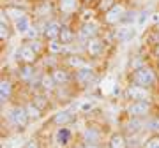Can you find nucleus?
Wrapping results in <instances>:
<instances>
[{
  "instance_id": "obj_24",
  "label": "nucleus",
  "mask_w": 159,
  "mask_h": 148,
  "mask_svg": "<svg viewBox=\"0 0 159 148\" xmlns=\"http://www.w3.org/2000/svg\"><path fill=\"white\" fill-rule=\"evenodd\" d=\"M50 11H51V6H50V2H48V0H41L39 6H37V9H35V12H37L39 16H46Z\"/></svg>"
},
{
  "instance_id": "obj_25",
  "label": "nucleus",
  "mask_w": 159,
  "mask_h": 148,
  "mask_svg": "<svg viewBox=\"0 0 159 148\" xmlns=\"http://www.w3.org/2000/svg\"><path fill=\"white\" fill-rule=\"evenodd\" d=\"M27 115H29V118H39L41 116V109L37 108V106H34V104H29V106H27Z\"/></svg>"
},
{
  "instance_id": "obj_3",
  "label": "nucleus",
  "mask_w": 159,
  "mask_h": 148,
  "mask_svg": "<svg viewBox=\"0 0 159 148\" xmlns=\"http://www.w3.org/2000/svg\"><path fill=\"white\" fill-rule=\"evenodd\" d=\"M85 50H87V55H89L90 58L101 57L102 51H104V41H102L99 35H97V37H92V39L87 41Z\"/></svg>"
},
{
  "instance_id": "obj_15",
  "label": "nucleus",
  "mask_w": 159,
  "mask_h": 148,
  "mask_svg": "<svg viewBox=\"0 0 159 148\" xmlns=\"http://www.w3.org/2000/svg\"><path fill=\"white\" fill-rule=\"evenodd\" d=\"M134 34H136V28H133V27H124V28H120L119 32H117V39H119L120 42H129V41L134 37Z\"/></svg>"
},
{
  "instance_id": "obj_16",
  "label": "nucleus",
  "mask_w": 159,
  "mask_h": 148,
  "mask_svg": "<svg viewBox=\"0 0 159 148\" xmlns=\"http://www.w3.org/2000/svg\"><path fill=\"white\" fill-rule=\"evenodd\" d=\"M12 25H14V28H16L20 34H27V32L32 28V23H30L29 16H25V18H21V20H18V21H14Z\"/></svg>"
},
{
  "instance_id": "obj_22",
  "label": "nucleus",
  "mask_w": 159,
  "mask_h": 148,
  "mask_svg": "<svg viewBox=\"0 0 159 148\" xmlns=\"http://www.w3.org/2000/svg\"><path fill=\"white\" fill-rule=\"evenodd\" d=\"M71 113L69 111H60V113H57L55 116H53V122L55 124H58V125H66V124H69L71 122Z\"/></svg>"
},
{
  "instance_id": "obj_28",
  "label": "nucleus",
  "mask_w": 159,
  "mask_h": 148,
  "mask_svg": "<svg viewBox=\"0 0 159 148\" xmlns=\"http://www.w3.org/2000/svg\"><path fill=\"white\" fill-rule=\"evenodd\" d=\"M145 148H159V137H152V139L147 143Z\"/></svg>"
},
{
  "instance_id": "obj_27",
  "label": "nucleus",
  "mask_w": 159,
  "mask_h": 148,
  "mask_svg": "<svg viewBox=\"0 0 159 148\" xmlns=\"http://www.w3.org/2000/svg\"><path fill=\"white\" fill-rule=\"evenodd\" d=\"M111 148H125V141L120 134H115L111 137Z\"/></svg>"
},
{
  "instance_id": "obj_18",
  "label": "nucleus",
  "mask_w": 159,
  "mask_h": 148,
  "mask_svg": "<svg viewBox=\"0 0 159 148\" xmlns=\"http://www.w3.org/2000/svg\"><path fill=\"white\" fill-rule=\"evenodd\" d=\"M12 94V83L9 80H2L0 81V97L6 101V99H9Z\"/></svg>"
},
{
  "instance_id": "obj_9",
  "label": "nucleus",
  "mask_w": 159,
  "mask_h": 148,
  "mask_svg": "<svg viewBox=\"0 0 159 148\" xmlns=\"http://www.w3.org/2000/svg\"><path fill=\"white\" fill-rule=\"evenodd\" d=\"M125 95H127V99H131V101H147L148 92H147V88H143V86L131 85L129 88H127V92H125Z\"/></svg>"
},
{
  "instance_id": "obj_4",
  "label": "nucleus",
  "mask_w": 159,
  "mask_h": 148,
  "mask_svg": "<svg viewBox=\"0 0 159 148\" xmlns=\"http://www.w3.org/2000/svg\"><path fill=\"white\" fill-rule=\"evenodd\" d=\"M18 58H20V62L21 63H32V65H34V63L37 62V58H39V53L35 51L30 44H25V46L20 48Z\"/></svg>"
},
{
  "instance_id": "obj_17",
  "label": "nucleus",
  "mask_w": 159,
  "mask_h": 148,
  "mask_svg": "<svg viewBox=\"0 0 159 148\" xmlns=\"http://www.w3.org/2000/svg\"><path fill=\"white\" fill-rule=\"evenodd\" d=\"M66 63H67V67H71L73 71H78V69H81V67H87L85 60H83L81 57H76V55L69 57L67 60H66Z\"/></svg>"
},
{
  "instance_id": "obj_12",
  "label": "nucleus",
  "mask_w": 159,
  "mask_h": 148,
  "mask_svg": "<svg viewBox=\"0 0 159 148\" xmlns=\"http://www.w3.org/2000/svg\"><path fill=\"white\" fill-rule=\"evenodd\" d=\"M11 120L16 124V125L23 127L25 124H27V120H29V115H27V109L23 108H14L11 111Z\"/></svg>"
},
{
  "instance_id": "obj_23",
  "label": "nucleus",
  "mask_w": 159,
  "mask_h": 148,
  "mask_svg": "<svg viewBox=\"0 0 159 148\" xmlns=\"http://www.w3.org/2000/svg\"><path fill=\"white\" fill-rule=\"evenodd\" d=\"M32 104H34V106H37V108L43 111V109L48 106V99H46L44 95H41V94H35L34 99H32Z\"/></svg>"
},
{
  "instance_id": "obj_20",
  "label": "nucleus",
  "mask_w": 159,
  "mask_h": 148,
  "mask_svg": "<svg viewBox=\"0 0 159 148\" xmlns=\"http://www.w3.org/2000/svg\"><path fill=\"white\" fill-rule=\"evenodd\" d=\"M9 16V20H11L12 23L14 21H18V20H21V18H25L27 14H25V11L23 9H14V7H7L6 11H4Z\"/></svg>"
},
{
  "instance_id": "obj_19",
  "label": "nucleus",
  "mask_w": 159,
  "mask_h": 148,
  "mask_svg": "<svg viewBox=\"0 0 159 148\" xmlns=\"http://www.w3.org/2000/svg\"><path fill=\"white\" fill-rule=\"evenodd\" d=\"M41 86L44 88V90L51 92L55 90V86H57V83H55V80H53V76H51V72H46L43 78H41Z\"/></svg>"
},
{
  "instance_id": "obj_2",
  "label": "nucleus",
  "mask_w": 159,
  "mask_h": 148,
  "mask_svg": "<svg viewBox=\"0 0 159 148\" xmlns=\"http://www.w3.org/2000/svg\"><path fill=\"white\" fill-rule=\"evenodd\" d=\"M125 16H127V11H125V7L122 6V4H117V6H113L106 14H102L104 21L108 23V25H115V23H119V21H124Z\"/></svg>"
},
{
  "instance_id": "obj_34",
  "label": "nucleus",
  "mask_w": 159,
  "mask_h": 148,
  "mask_svg": "<svg viewBox=\"0 0 159 148\" xmlns=\"http://www.w3.org/2000/svg\"><path fill=\"white\" fill-rule=\"evenodd\" d=\"M85 148H97V146H96V145H87Z\"/></svg>"
},
{
  "instance_id": "obj_5",
  "label": "nucleus",
  "mask_w": 159,
  "mask_h": 148,
  "mask_svg": "<svg viewBox=\"0 0 159 148\" xmlns=\"http://www.w3.org/2000/svg\"><path fill=\"white\" fill-rule=\"evenodd\" d=\"M60 30H62V23L60 21H55V20H51V21L44 23V28H43V37L48 41H57L58 34H60Z\"/></svg>"
},
{
  "instance_id": "obj_31",
  "label": "nucleus",
  "mask_w": 159,
  "mask_h": 148,
  "mask_svg": "<svg viewBox=\"0 0 159 148\" xmlns=\"http://www.w3.org/2000/svg\"><path fill=\"white\" fill-rule=\"evenodd\" d=\"M80 108H81V111H89V109L92 108V104H90V102H83Z\"/></svg>"
},
{
  "instance_id": "obj_32",
  "label": "nucleus",
  "mask_w": 159,
  "mask_h": 148,
  "mask_svg": "<svg viewBox=\"0 0 159 148\" xmlns=\"http://www.w3.org/2000/svg\"><path fill=\"white\" fill-rule=\"evenodd\" d=\"M154 55L159 58V42H156V46H154Z\"/></svg>"
},
{
  "instance_id": "obj_1",
  "label": "nucleus",
  "mask_w": 159,
  "mask_h": 148,
  "mask_svg": "<svg viewBox=\"0 0 159 148\" xmlns=\"http://www.w3.org/2000/svg\"><path fill=\"white\" fill-rule=\"evenodd\" d=\"M157 80V76L154 72L150 67H138L133 71L131 74V81H133V85H138V86H143V88H150V86L156 83Z\"/></svg>"
},
{
  "instance_id": "obj_10",
  "label": "nucleus",
  "mask_w": 159,
  "mask_h": 148,
  "mask_svg": "<svg viewBox=\"0 0 159 148\" xmlns=\"http://www.w3.org/2000/svg\"><path fill=\"white\" fill-rule=\"evenodd\" d=\"M148 109H150V104H148L147 101H134V102L127 108V113H129L131 116H143V115L148 113Z\"/></svg>"
},
{
  "instance_id": "obj_26",
  "label": "nucleus",
  "mask_w": 159,
  "mask_h": 148,
  "mask_svg": "<svg viewBox=\"0 0 159 148\" xmlns=\"http://www.w3.org/2000/svg\"><path fill=\"white\" fill-rule=\"evenodd\" d=\"M69 137H71V132L67 131V129H60L57 134V141L60 143V145H66V143L69 141Z\"/></svg>"
},
{
  "instance_id": "obj_7",
  "label": "nucleus",
  "mask_w": 159,
  "mask_h": 148,
  "mask_svg": "<svg viewBox=\"0 0 159 148\" xmlns=\"http://www.w3.org/2000/svg\"><path fill=\"white\" fill-rule=\"evenodd\" d=\"M74 80L78 81L80 85H89V83H92L96 80V72L87 65V67H81L78 71H74Z\"/></svg>"
},
{
  "instance_id": "obj_29",
  "label": "nucleus",
  "mask_w": 159,
  "mask_h": 148,
  "mask_svg": "<svg viewBox=\"0 0 159 148\" xmlns=\"http://www.w3.org/2000/svg\"><path fill=\"white\" fill-rule=\"evenodd\" d=\"M148 125H150V129H152V131H159V120H154V122H150Z\"/></svg>"
},
{
  "instance_id": "obj_33",
  "label": "nucleus",
  "mask_w": 159,
  "mask_h": 148,
  "mask_svg": "<svg viewBox=\"0 0 159 148\" xmlns=\"http://www.w3.org/2000/svg\"><path fill=\"white\" fill-rule=\"evenodd\" d=\"M25 148H35V143H27V145H25Z\"/></svg>"
},
{
  "instance_id": "obj_21",
  "label": "nucleus",
  "mask_w": 159,
  "mask_h": 148,
  "mask_svg": "<svg viewBox=\"0 0 159 148\" xmlns=\"http://www.w3.org/2000/svg\"><path fill=\"white\" fill-rule=\"evenodd\" d=\"M117 4H119L117 0H99V2H97V12L106 14V12H108L113 6H117Z\"/></svg>"
},
{
  "instance_id": "obj_6",
  "label": "nucleus",
  "mask_w": 159,
  "mask_h": 148,
  "mask_svg": "<svg viewBox=\"0 0 159 148\" xmlns=\"http://www.w3.org/2000/svg\"><path fill=\"white\" fill-rule=\"evenodd\" d=\"M80 39L83 41H89L92 37H97L99 35V25L96 21H85L83 23V27L80 28Z\"/></svg>"
},
{
  "instance_id": "obj_11",
  "label": "nucleus",
  "mask_w": 159,
  "mask_h": 148,
  "mask_svg": "<svg viewBox=\"0 0 159 148\" xmlns=\"http://www.w3.org/2000/svg\"><path fill=\"white\" fill-rule=\"evenodd\" d=\"M74 37H76V34L73 32V28H69V27H64L62 25V30H60L57 41L62 46H69V44H73L74 42Z\"/></svg>"
},
{
  "instance_id": "obj_14",
  "label": "nucleus",
  "mask_w": 159,
  "mask_h": 148,
  "mask_svg": "<svg viewBox=\"0 0 159 148\" xmlns=\"http://www.w3.org/2000/svg\"><path fill=\"white\" fill-rule=\"evenodd\" d=\"M35 76V67L32 63H21V67H20V78L25 81H32Z\"/></svg>"
},
{
  "instance_id": "obj_8",
  "label": "nucleus",
  "mask_w": 159,
  "mask_h": 148,
  "mask_svg": "<svg viewBox=\"0 0 159 148\" xmlns=\"http://www.w3.org/2000/svg\"><path fill=\"white\" fill-rule=\"evenodd\" d=\"M51 76H53V80H55V83H57L58 86L67 85L69 81L74 78L73 74L69 72L67 69H64V67H55L53 71H51Z\"/></svg>"
},
{
  "instance_id": "obj_35",
  "label": "nucleus",
  "mask_w": 159,
  "mask_h": 148,
  "mask_svg": "<svg viewBox=\"0 0 159 148\" xmlns=\"http://www.w3.org/2000/svg\"><path fill=\"white\" fill-rule=\"evenodd\" d=\"M85 2H90V0H85Z\"/></svg>"
},
{
  "instance_id": "obj_13",
  "label": "nucleus",
  "mask_w": 159,
  "mask_h": 148,
  "mask_svg": "<svg viewBox=\"0 0 159 148\" xmlns=\"http://www.w3.org/2000/svg\"><path fill=\"white\" fill-rule=\"evenodd\" d=\"M78 7H80V0H60L58 9L64 14H73L74 11H78Z\"/></svg>"
},
{
  "instance_id": "obj_30",
  "label": "nucleus",
  "mask_w": 159,
  "mask_h": 148,
  "mask_svg": "<svg viewBox=\"0 0 159 148\" xmlns=\"http://www.w3.org/2000/svg\"><path fill=\"white\" fill-rule=\"evenodd\" d=\"M96 137H97V134H96V132H92V131H89V132L85 134V139H92V141H94Z\"/></svg>"
}]
</instances>
